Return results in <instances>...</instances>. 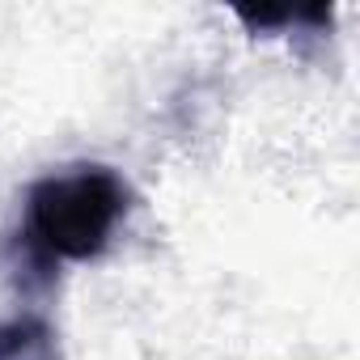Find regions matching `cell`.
<instances>
[{
  "label": "cell",
  "instance_id": "6da1fadb",
  "mask_svg": "<svg viewBox=\"0 0 360 360\" xmlns=\"http://www.w3.org/2000/svg\"><path fill=\"white\" fill-rule=\"evenodd\" d=\"M131 212V187L110 165H68L26 191L22 246L39 267L102 259Z\"/></svg>",
  "mask_w": 360,
  "mask_h": 360
},
{
  "label": "cell",
  "instance_id": "7a4b0ae2",
  "mask_svg": "<svg viewBox=\"0 0 360 360\" xmlns=\"http://www.w3.org/2000/svg\"><path fill=\"white\" fill-rule=\"evenodd\" d=\"M0 360H60V330L43 314H13L0 322Z\"/></svg>",
  "mask_w": 360,
  "mask_h": 360
}]
</instances>
